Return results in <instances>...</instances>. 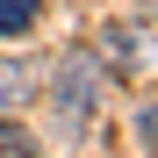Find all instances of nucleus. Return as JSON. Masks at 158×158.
Returning a JSON list of instances; mask_svg holds the SVG:
<instances>
[{"mask_svg": "<svg viewBox=\"0 0 158 158\" xmlns=\"http://www.w3.org/2000/svg\"><path fill=\"white\" fill-rule=\"evenodd\" d=\"M36 15H43V0H0V36H22Z\"/></svg>", "mask_w": 158, "mask_h": 158, "instance_id": "4", "label": "nucleus"}, {"mask_svg": "<svg viewBox=\"0 0 158 158\" xmlns=\"http://www.w3.org/2000/svg\"><path fill=\"white\" fill-rule=\"evenodd\" d=\"M29 94H36V72L22 58H0V108H22Z\"/></svg>", "mask_w": 158, "mask_h": 158, "instance_id": "3", "label": "nucleus"}, {"mask_svg": "<svg viewBox=\"0 0 158 158\" xmlns=\"http://www.w3.org/2000/svg\"><path fill=\"white\" fill-rule=\"evenodd\" d=\"M94 101H101V72H94V58H86V50H65L58 72H50V108H58V122L79 129V122L94 115Z\"/></svg>", "mask_w": 158, "mask_h": 158, "instance_id": "1", "label": "nucleus"}, {"mask_svg": "<svg viewBox=\"0 0 158 158\" xmlns=\"http://www.w3.org/2000/svg\"><path fill=\"white\" fill-rule=\"evenodd\" d=\"M151 7H158V0H151Z\"/></svg>", "mask_w": 158, "mask_h": 158, "instance_id": "6", "label": "nucleus"}, {"mask_svg": "<svg viewBox=\"0 0 158 158\" xmlns=\"http://www.w3.org/2000/svg\"><path fill=\"white\" fill-rule=\"evenodd\" d=\"M151 43H158V36H151V29H129V22H108V29H101V50H108L115 72H137Z\"/></svg>", "mask_w": 158, "mask_h": 158, "instance_id": "2", "label": "nucleus"}, {"mask_svg": "<svg viewBox=\"0 0 158 158\" xmlns=\"http://www.w3.org/2000/svg\"><path fill=\"white\" fill-rule=\"evenodd\" d=\"M36 144H29V129L22 122H0V158H29Z\"/></svg>", "mask_w": 158, "mask_h": 158, "instance_id": "5", "label": "nucleus"}]
</instances>
